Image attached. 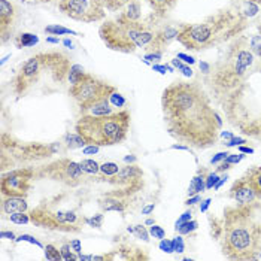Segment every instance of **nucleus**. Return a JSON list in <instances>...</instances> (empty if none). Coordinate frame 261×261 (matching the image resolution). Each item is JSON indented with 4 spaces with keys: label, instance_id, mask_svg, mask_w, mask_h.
Listing matches in <instances>:
<instances>
[{
    "label": "nucleus",
    "instance_id": "nucleus-47",
    "mask_svg": "<svg viewBox=\"0 0 261 261\" xmlns=\"http://www.w3.org/2000/svg\"><path fill=\"white\" fill-rule=\"evenodd\" d=\"M197 201H200V196H196V197H191V199H188V200L185 201V204L191 206V204H194V203H197Z\"/></svg>",
    "mask_w": 261,
    "mask_h": 261
},
{
    "label": "nucleus",
    "instance_id": "nucleus-1",
    "mask_svg": "<svg viewBox=\"0 0 261 261\" xmlns=\"http://www.w3.org/2000/svg\"><path fill=\"white\" fill-rule=\"evenodd\" d=\"M161 109L170 138L188 148L207 149L220 139L221 118L200 81H175L163 90Z\"/></svg>",
    "mask_w": 261,
    "mask_h": 261
},
{
    "label": "nucleus",
    "instance_id": "nucleus-18",
    "mask_svg": "<svg viewBox=\"0 0 261 261\" xmlns=\"http://www.w3.org/2000/svg\"><path fill=\"white\" fill-rule=\"evenodd\" d=\"M228 196H230V199H233L239 204H249V203L260 200V197L255 193V188L252 187V184L248 179L246 175H243L241 179H238L233 184Z\"/></svg>",
    "mask_w": 261,
    "mask_h": 261
},
{
    "label": "nucleus",
    "instance_id": "nucleus-37",
    "mask_svg": "<svg viewBox=\"0 0 261 261\" xmlns=\"http://www.w3.org/2000/svg\"><path fill=\"white\" fill-rule=\"evenodd\" d=\"M242 160H243V154H228L225 159L228 164H234V163H239Z\"/></svg>",
    "mask_w": 261,
    "mask_h": 261
},
{
    "label": "nucleus",
    "instance_id": "nucleus-52",
    "mask_svg": "<svg viewBox=\"0 0 261 261\" xmlns=\"http://www.w3.org/2000/svg\"><path fill=\"white\" fill-rule=\"evenodd\" d=\"M241 152H245V154H252L254 151L251 148H245V146H241Z\"/></svg>",
    "mask_w": 261,
    "mask_h": 261
},
{
    "label": "nucleus",
    "instance_id": "nucleus-58",
    "mask_svg": "<svg viewBox=\"0 0 261 261\" xmlns=\"http://www.w3.org/2000/svg\"><path fill=\"white\" fill-rule=\"evenodd\" d=\"M42 3H49V2H53V0H39Z\"/></svg>",
    "mask_w": 261,
    "mask_h": 261
},
{
    "label": "nucleus",
    "instance_id": "nucleus-27",
    "mask_svg": "<svg viewBox=\"0 0 261 261\" xmlns=\"http://www.w3.org/2000/svg\"><path fill=\"white\" fill-rule=\"evenodd\" d=\"M132 2H135V0H103V5H105L106 11H109V12H120Z\"/></svg>",
    "mask_w": 261,
    "mask_h": 261
},
{
    "label": "nucleus",
    "instance_id": "nucleus-44",
    "mask_svg": "<svg viewBox=\"0 0 261 261\" xmlns=\"http://www.w3.org/2000/svg\"><path fill=\"white\" fill-rule=\"evenodd\" d=\"M70 246H72V249L76 252V254H81V243L80 241H72L70 242Z\"/></svg>",
    "mask_w": 261,
    "mask_h": 261
},
{
    "label": "nucleus",
    "instance_id": "nucleus-49",
    "mask_svg": "<svg viewBox=\"0 0 261 261\" xmlns=\"http://www.w3.org/2000/svg\"><path fill=\"white\" fill-rule=\"evenodd\" d=\"M154 207H155V204L152 203V204H149V206H146V207H145V209H143L142 212H143V214L146 215V214H149L151 211H154Z\"/></svg>",
    "mask_w": 261,
    "mask_h": 261
},
{
    "label": "nucleus",
    "instance_id": "nucleus-46",
    "mask_svg": "<svg viewBox=\"0 0 261 261\" xmlns=\"http://www.w3.org/2000/svg\"><path fill=\"white\" fill-rule=\"evenodd\" d=\"M178 59H182L185 63H190V64L194 63V59H193V57H188V56H185V54H178Z\"/></svg>",
    "mask_w": 261,
    "mask_h": 261
},
{
    "label": "nucleus",
    "instance_id": "nucleus-25",
    "mask_svg": "<svg viewBox=\"0 0 261 261\" xmlns=\"http://www.w3.org/2000/svg\"><path fill=\"white\" fill-rule=\"evenodd\" d=\"M245 175L248 176L252 187L255 188L257 196L261 199V167H251L249 170H246Z\"/></svg>",
    "mask_w": 261,
    "mask_h": 261
},
{
    "label": "nucleus",
    "instance_id": "nucleus-21",
    "mask_svg": "<svg viewBox=\"0 0 261 261\" xmlns=\"http://www.w3.org/2000/svg\"><path fill=\"white\" fill-rule=\"evenodd\" d=\"M39 42V38L33 33H20L14 38V45L17 48H29V46H35Z\"/></svg>",
    "mask_w": 261,
    "mask_h": 261
},
{
    "label": "nucleus",
    "instance_id": "nucleus-38",
    "mask_svg": "<svg viewBox=\"0 0 261 261\" xmlns=\"http://www.w3.org/2000/svg\"><path fill=\"white\" fill-rule=\"evenodd\" d=\"M218 179H220V178H218L217 173H209V175H207V179H206V181H207L206 188H212L215 184H218Z\"/></svg>",
    "mask_w": 261,
    "mask_h": 261
},
{
    "label": "nucleus",
    "instance_id": "nucleus-13",
    "mask_svg": "<svg viewBox=\"0 0 261 261\" xmlns=\"http://www.w3.org/2000/svg\"><path fill=\"white\" fill-rule=\"evenodd\" d=\"M35 179H36L35 167H30V166L17 167V169H11L9 172H3L2 179H0L2 196L27 197Z\"/></svg>",
    "mask_w": 261,
    "mask_h": 261
},
{
    "label": "nucleus",
    "instance_id": "nucleus-5",
    "mask_svg": "<svg viewBox=\"0 0 261 261\" xmlns=\"http://www.w3.org/2000/svg\"><path fill=\"white\" fill-rule=\"evenodd\" d=\"M163 20L154 12L139 21L130 20L120 12L101 24L99 36L106 48L122 54H133L141 48L146 53H163L159 40Z\"/></svg>",
    "mask_w": 261,
    "mask_h": 261
},
{
    "label": "nucleus",
    "instance_id": "nucleus-7",
    "mask_svg": "<svg viewBox=\"0 0 261 261\" xmlns=\"http://www.w3.org/2000/svg\"><path fill=\"white\" fill-rule=\"evenodd\" d=\"M29 214L36 227L60 233H81L88 218L82 212V203L73 201L69 194L46 197Z\"/></svg>",
    "mask_w": 261,
    "mask_h": 261
},
{
    "label": "nucleus",
    "instance_id": "nucleus-22",
    "mask_svg": "<svg viewBox=\"0 0 261 261\" xmlns=\"http://www.w3.org/2000/svg\"><path fill=\"white\" fill-rule=\"evenodd\" d=\"M206 175H207V170L206 169H201L199 170V173L194 176V179L191 182V187L188 190V194L190 196H194L197 193H203L204 190V181H206Z\"/></svg>",
    "mask_w": 261,
    "mask_h": 261
},
{
    "label": "nucleus",
    "instance_id": "nucleus-50",
    "mask_svg": "<svg viewBox=\"0 0 261 261\" xmlns=\"http://www.w3.org/2000/svg\"><path fill=\"white\" fill-rule=\"evenodd\" d=\"M2 238H11V239H15V234L14 233H9V231H2L0 234Z\"/></svg>",
    "mask_w": 261,
    "mask_h": 261
},
{
    "label": "nucleus",
    "instance_id": "nucleus-8",
    "mask_svg": "<svg viewBox=\"0 0 261 261\" xmlns=\"http://www.w3.org/2000/svg\"><path fill=\"white\" fill-rule=\"evenodd\" d=\"M132 114L128 109H121L109 115H81L75 130L87 145L112 146L127 139L130 132Z\"/></svg>",
    "mask_w": 261,
    "mask_h": 261
},
{
    "label": "nucleus",
    "instance_id": "nucleus-2",
    "mask_svg": "<svg viewBox=\"0 0 261 261\" xmlns=\"http://www.w3.org/2000/svg\"><path fill=\"white\" fill-rule=\"evenodd\" d=\"M211 234L230 260H258L261 254V203L225 206L220 218L211 217Z\"/></svg>",
    "mask_w": 261,
    "mask_h": 261
},
{
    "label": "nucleus",
    "instance_id": "nucleus-42",
    "mask_svg": "<svg viewBox=\"0 0 261 261\" xmlns=\"http://www.w3.org/2000/svg\"><path fill=\"white\" fill-rule=\"evenodd\" d=\"M245 139H242V138H233V139H230V142H227L225 145L227 146H234V145H242V143H245Z\"/></svg>",
    "mask_w": 261,
    "mask_h": 261
},
{
    "label": "nucleus",
    "instance_id": "nucleus-43",
    "mask_svg": "<svg viewBox=\"0 0 261 261\" xmlns=\"http://www.w3.org/2000/svg\"><path fill=\"white\" fill-rule=\"evenodd\" d=\"M227 155H228L227 152H220V154H217V155L211 160V163H212V164H215V163H218L220 160H225V159H227Z\"/></svg>",
    "mask_w": 261,
    "mask_h": 261
},
{
    "label": "nucleus",
    "instance_id": "nucleus-30",
    "mask_svg": "<svg viewBox=\"0 0 261 261\" xmlns=\"http://www.w3.org/2000/svg\"><path fill=\"white\" fill-rule=\"evenodd\" d=\"M45 33L48 35H54V36H60V35H75V32L66 29V27H61V25H48L45 27Z\"/></svg>",
    "mask_w": 261,
    "mask_h": 261
},
{
    "label": "nucleus",
    "instance_id": "nucleus-14",
    "mask_svg": "<svg viewBox=\"0 0 261 261\" xmlns=\"http://www.w3.org/2000/svg\"><path fill=\"white\" fill-rule=\"evenodd\" d=\"M143 170L138 164H125L121 166L120 172L108 179V184H111L114 188L122 191L127 196H135L139 191H142L145 179H143Z\"/></svg>",
    "mask_w": 261,
    "mask_h": 261
},
{
    "label": "nucleus",
    "instance_id": "nucleus-36",
    "mask_svg": "<svg viewBox=\"0 0 261 261\" xmlns=\"http://www.w3.org/2000/svg\"><path fill=\"white\" fill-rule=\"evenodd\" d=\"M149 233H151L154 238H157V239H163V238H164V234H166V233H164V230H163L161 227H159V225H154V224H152V227L149 228Z\"/></svg>",
    "mask_w": 261,
    "mask_h": 261
},
{
    "label": "nucleus",
    "instance_id": "nucleus-59",
    "mask_svg": "<svg viewBox=\"0 0 261 261\" xmlns=\"http://www.w3.org/2000/svg\"><path fill=\"white\" fill-rule=\"evenodd\" d=\"M258 32H260V35H261V22H260V25H258Z\"/></svg>",
    "mask_w": 261,
    "mask_h": 261
},
{
    "label": "nucleus",
    "instance_id": "nucleus-31",
    "mask_svg": "<svg viewBox=\"0 0 261 261\" xmlns=\"http://www.w3.org/2000/svg\"><path fill=\"white\" fill-rule=\"evenodd\" d=\"M45 258L46 260H63L61 252L54 245H46V248H45Z\"/></svg>",
    "mask_w": 261,
    "mask_h": 261
},
{
    "label": "nucleus",
    "instance_id": "nucleus-3",
    "mask_svg": "<svg viewBox=\"0 0 261 261\" xmlns=\"http://www.w3.org/2000/svg\"><path fill=\"white\" fill-rule=\"evenodd\" d=\"M255 63L228 90L212 100L221 108L225 120L242 135L261 141V82H255Z\"/></svg>",
    "mask_w": 261,
    "mask_h": 261
},
{
    "label": "nucleus",
    "instance_id": "nucleus-33",
    "mask_svg": "<svg viewBox=\"0 0 261 261\" xmlns=\"http://www.w3.org/2000/svg\"><path fill=\"white\" fill-rule=\"evenodd\" d=\"M60 252L63 260H78V258H80V257H76V255L72 254V246H70V243H64V245L61 246Z\"/></svg>",
    "mask_w": 261,
    "mask_h": 261
},
{
    "label": "nucleus",
    "instance_id": "nucleus-55",
    "mask_svg": "<svg viewBox=\"0 0 261 261\" xmlns=\"http://www.w3.org/2000/svg\"><path fill=\"white\" fill-rule=\"evenodd\" d=\"M245 2H251V3H255V5L261 3V0H245Z\"/></svg>",
    "mask_w": 261,
    "mask_h": 261
},
{
    "label": "nucleus",
    "instance_id": "nucleus-9",
    "mask_svg": "<svg viewBox=\"0 0 261 261\" xmlns=\"http://www.w3.org/2000/svg\"><path fill=\"white\" fill-rule=\"evenodd\" d=\"M57 151L56 143L43 145L39 142H24L3 132L0 145V166L6 169L27 167L30 164L51 159Z\"/></svg>",
    "mask_w": 261,
    "mask_h": 261
},
{
    "label": "nucleus",
    "instance_id": "nucleus-32",
    "mask_svg": "<svg viewBox=\"0 0 261 261\" xmlns=\"http://www.w3.org/2000/svg\"><path fill=\"white\" fill-rule=\"evenodd\" d=\"M196 227H197V222L196 221H185L179 224V225H176V231L181 233V234H188L190 231L196 230Z\"/></svg>",
    "mask_w": 261,
    "mask_h": 261
},
{
    "label": "nucleus",
    "instance_id": "nucleus-23",
    "mask_svg": "<svg viewBox=\"0 0 261 261\" xmlns=\"http://www.w3.org/2000/svg\"><path fill=\"white\" fill-rule=\"evenodd\" d=\"M121 14H124L127 18L135 21L142 20V11H141V0H135L130 5H127L122 11H120Z\"/></svg>",
    "mask_w": 261,
    "mask_h": 261
},
{
    "label": "nucleus",
    "instance_id": "nucleus-41",
    "mask_svg": "<svg viewBox=\"0 0 261 261\" xmlns=\"http://www.w3.org/2000/svg\"><path fill=\"white\" fill-rule=\"evenodd\" d=\"M161 249L166 252H173V242L172 241H163L161 242Z\"/></svg>",
    "mask_w": 261,
    "mask_h": 261
},
{
    "label": "nucleus",
    "instance_id": "nucleus-57",
    "mask_svg": "<svg viewBox=\"0 0 261 261\" xmlns=\"http://www.w3.org/2000/svg\"><path fill=\"white\" fill-rule=\"evenodd\" d=\"M146 224H148V225H152V224H154V221H152V220H148V221H146Z\"/></svg>",
    "mask_w": 261,
    "mask_h": 261
},
{
    "label": "nucleus",
    "instance_id": "nucleus-16",
    "mask_svg": "<svg viewBox=\"0 0 261 261\" xmlns=\"http://www.w3.org/2000/svg\"><path fill=\"white\" fill-rule=\"evenodd\" d=\"M130 260V261H139V260H149V255L145 254V249L138 248L133 243L128 242H121L117 249L111 251L109 254L105 255H93V260L96 261H105V260Z\"/></svg>",
    "mask_w": 261,
    "mask_h": 261
},
{
    "label": "nucleus",
    "instance_id": "nucleus-34",
    "mask_svg": "<svg viewBox=\"0 0 261 261\" xmlns=\"http://www.w3.org/2000/svg\"><path fill=\"white\" fill-rule=\"evenodd\" d=\"M101 224H103V215H101V214H97V215H94L93 218H87V225H90V227H96V228H100Z\"/></svg>",
    "mask_w": 261,
    "mask_h": 261
},
{
    "label": "nucleus",
    "instance_id": "nucleus-6",
    "mask_svg": "<svg viewBox=\"0 0 261 261\" xmlns=\"http://www.w3.org/2000/svg\"><path fill=\"white\" fill-rule=\"evenodd\" d=\"M248 27V17L239 8H225L196 24H181L178 42L190 51H204L239 38Z\"/></svg>",
    "mask_w": 261,
    "mask_h": 261
},
{
    "label": "nucleus",
    "instance_id": "nucleus-29",
    "mask_svg": "<svg viewBox=\"0 0 261 261\" xmlns=\"http://www.w3.org/2000/svg\"><path fill=\"white\" fill-rule=\"evenodd\" d=\"M3 218H8L11 222L15 224H29L30 222V214L29 212H18V214H12V215H6Z\"/></svg>",
    "mask_w": 261,
    "mask_h": 261
},
{
    "label": "nucleus",
    "instance_id": "nucleus-24",
    "mask_svg": "<svg viewBox=\"0 0 261 261\" xmlns=\"http://www.w3.org/2000/svg\"><path fill=\"white\" fill-rule=\"evenodd\" d=\"M121 166L118 163H114V161H108V163H103L100 164V175H99V178L100 179H109L111 176H114V175H117L118 172H120Z\"/></svg>",
    "mask_w": 261,
    "mask_h": 261
},
{
    "label": "nucleus",
    "instance_id": "nucleus-56",
    "mask_svg": "<svg viewBox=\"0 0 261 261\" xmlns=\"http://www.w3.org/2000/svg\"><path fill=\"white\" fill-rule=\"evenodd\" d=\"M64 45H66V46H70L72 43H70V40H64Z\"/></svg>",
    "mask_w": 261,
    "mask_h": 261
},
{
    "label": "nucleus",
    "instance_id": "nucleus-40",
    "mask_svg": "<svg viewBox=\"0 0 261 261\" xmlns=\"http://www.w3.org/2000/svg\"><path fill=\"white\" fill-rule=\"evenodd\" d=\"M172 242H173V251H176V252H182V251H184L182 238H175Z\"/></svg>",
    "mask_w": 261,
    "mask_h": 261
},
{
    "label": "nucleus",
    "instance_id": "nucleus-53",
    "mask_svg": "<svg viewBox=\"0 0 261 261\" xmlns=\"http://www.w3.org/2000/svg\"><path fill=\"white\" fill-rule=\"evenodd\" d=\"M154 69H155V70H160L161 73L166 72V66H154Z\"/></svg>",
    "mask_w": 261,
    "mask_h": 261
},
{
    "label": "nucleus",
    "instance_id": "nucleus-15",
    "mask_svg": "<svg viewBox=\"0 0 261 261\" xmlns=\"http://www.w3.org/2000/svg\"><path fill=\"white\" fill-rule=\"evenodd\" d=\"M21 12L20 8L12 0H0V42L6 43L15 38V29L18 27Z\"/></svg>",
    "mask_w": 261,
    "mask_h": 261
},
{
    "label": "nucleus",
    "instance_id": "nucleus-39",
    "mask_svg": "<svg viewBox=\"0 0 261 261\" xmlns=\"http://www.w3.org/2000/svg\"><path fill=\"white\" fill-rule=\"evenodd\" d=\"M173 64H175L178 69H181L182 72H184V75H187V76H191V75H193V70H191L190 67L184 66V64H182V63H179L178 60H173Z\"/></svg>",
    "mask_w": 261,
    "mask_h": 261
},
{
    "label": "nucleus",
    "instance_id": "nucleus-12",
    "mask_svg": "<svg viewBox=\"0 0 261 261\" xmlns=\"http://www.w3.org/2000/svg\"><path fill=\"white\" fill-rule=\"evenodd\" d=\"M59 9L67 18L81 22H97L106 18L103 0H59Z\"/></svg>",
    "mask_w": 261,
    "mask_h": 261
},
{
    "label": "nucleus",
    "instance_id": "nucleus-45",
    "mask_svg": "<svg viewBox=\"0 0 261 261\" xmlns=\"http://www.w3.org/2000/svg\"><path fill=\"white\" fill-rule=\"evenodd\" d=\"M191 218V212H185L184 215H182L181 218H179V221L176 222V225H179V224H182V222H185L187 220H190Z\"/></svg>",
    "mask_w": 261,
    "mask_h": 261
},
{
    "label": "nucleus",
    "instance_id": "nucleus-11",
    "mask_svg": "<svg viewBox=\"0 0 261 261\" xmlns=\"http://www.w3.org/2000/svg\"><path fill=\"white\" fill-rule=\"evenodd\" d=\"M35 175L36 179H49L70 188H76L85 182V173L81 167V163L66 157L36 167Z\"/></svg>",
    "mask_w": 261,
    "mask_h": 261
},
{
    "label": "nucleus",
    "instance_id": "nucleus-26",
    "mask_svg": "<svg viewBox=\"0 0 261 261\" xmlns=\"http://www.w3.org/2000/svg\"><path fill=\"white\" fill-rule=\"evenodd\" d=\"M81 167L84 170L85 175H90V176H99L100 175V164L94 160H82L80 161Z\"/></svg>",
    "mask_w": 261,
    "mask_h": 261
},
{
    "label": "nucleus",
    "instance_id": "nucleus-10",
    "mask_svg": "<svg viewBox=\"0 0 261 261\" xmlns=\"http://www.w3.org/2000/svg\"><path fill=\"white\" fill-rule=\"evenodd\" d=\"M117 93V88L106 81L100 80L88 72H81L76 80L70 82L69 94L78 103L80 112H84L88 106L96 101L112 97Z\"/></svg>",
    "mask_w": 261,
    "mask_h": 261
},
{
    "label": "nucleus",
    "instance_id": "nucleus-17",
    "mask_svg": "<svg viewBox=\"0 0 261 261\" xmlns=\"http://www.w3.org/2000/svg\"><path fill=\"white\" fill-rule=\"evenodd\" d=\"M133 197L124 194L122 191L114 188L109 193H105L99 199V207L103 212H125L130 204H132Z\"/></svg>",
    "mask_w": 261,
    "mask_h": 261
},
{
    "label": "nucleus",
    "instance_id": "nucleus-54",
    "mask_svg": "<svg viewBox=\"0 0 261 261\" xmlns=\"http://www.w3.org/2000/svg\"><path fill=\"white\" fill-rule=\"evenodd\" d=\"M46 42H49V43H59L60 40L57 39V38H46Z\"/></svg>",
    "mask_w": 261,
    "mask_h": 261
},
{
    "label": "nucleus",
    "instance_id": "nucleus-4",
    "mask_svg": "<svg viewBox=\"0 0 261 261\" xmlns=\"http://www.w3.org/2000/svg\"><path fill=\"white\" fill-rule=\"evenodd\" d=\"M72 59L64 51H42L21 63L11 80V90L17 99L33 91L53 93L64 87L72 70Z\"/></svg>",
    "mask_w": 261,
    "mask_h": 261
},
{
    "label": "nucleus",
    "instance_id": "nucleus-48",
    "mask_svg": "<svg viewBox=\"0 0 261 261\" xmlns=\"http://www.w3.org/2000/svg\"><path fill=\"white\" fill-rule=\"evenodd\" d=\"M230 166H231V164H228L227 161H224V163H222L221 166L218 167V172H224V170H227V169H230Z\"/></svg>",
    "mask_w": 261,
    "mask_h": 261
},
{
    "label": "nucleus",
    "instance_id": "nucleus-19",
    "mask_svg": "<svg viewBox=\"0 0 261 261\" xmlns=\"http://www.w3.org/2000/svg\"><path fill=\"white\" fill-rule=\"evenodd\" d=\"M0 211L3 217L18 214V212H27L29 203L27 197H18V196H2L0 201Z\"/></svg>",
    "mask_w": 261,
    "mask_h": 261
},
{
    "label": "nucleus",
    "instance_id": "nucleus-28",
    "mask_svg": "<svg viewBox=\"0 0 261 261\" xmlns=\"http://www.w3.org/2000/svg\"><path fill=\"white\" fill-rule=\"evenodd\" d=\"M64 143H66V146L70 148V149L81 148V146L87 145V142L84 141L78 133H73V135L67 133V135H64Z\"/></svg>",
    "mask_w": 261,
    "mask_h": 261
},
{
    "label": "nucleus",
    "instance_id": "nucleus-20",
    "mask_svg": "<svg viewBox=\"0 0 261 261\" xmlns=\"http://www.w3.org/2000/svg\"><path fill=\"white\" fill-rule=\"evenodd\" d=\"M146 2L152 8L154 14H157L161 18H166L167 14L175 9L179 0H146Z\"/></svg>",
    "mask_w": 261,
    "mask_h": 261
},
{
    "label": "nucleus",
    "instance_id": "nucleus-51",
    "mask_svg": "<svg viewBox=\"0 0 261 261\" xmlns=\"http://www.w3.org/2000/svg\"><path fill=\"white\" fill-rule=\"evenodd\" d=\"M209 203H211V199H207V200L203 201V204H201V212H204V211L207 209V206H209Z\"/></svg>",
    "mask_w": 261,
    "mask_h": 261
},
{
    "label": "nucleus",
    "instance_id": "nucleus-35",
    "mask_svg": "<svg viewBox=\"0 0 261 261\" xmlns=\"http://www.w3.org/2000/svg\"><path fill=\"white\" fill-rule=\"evenodd\" d=\"M133 234H136L138 238H141V239H143L145 242L149 241V234H148V231L145 230V227L143 225H136L135 227V233Z\"/></svg>",
    "mask_w": 261,
    "mask_h": 261
}]
</instances>
